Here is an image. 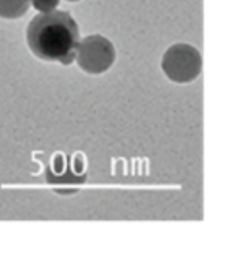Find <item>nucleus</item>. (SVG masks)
Listing matches in <instances>:
<instances>
[{"instance_id":"nucleus-2","label":"nucleus","mask_w":236,"mask_h":253,"mask_svg":"<svg viewBox=\"0 0 236 253\" xmlns=\"http://www.w3.org/2000/svg\"><path fill=\"white\" fill-rule=\"evenodd\" d=\"M117 59V50L108 38L102 34H91L79 39L74 60L83 72L89 75H101L112 68Z\"/></svg>"},{"instance_id":"nucleus-4","label":"nucleus","mask_w":236,"mask_h":253,"mask_svg":"<svg viewBox=\"0 0 236 253\" xmlns=\"http://www.w3.org/2000/svg\"><path fill=\"white\" fill-rule=\"evenodd\" d=\"M30 10V0H0V18L18 20Z\"/></svg>"},{"instance_id":"nucleus-5","label":"nucleus","mask_w":236,"mask_h":253,"mask_svg":"<svg viewBox=\"0 0 236 253\" xmlns=\"http://www.w3.org/2000/svg\"><path fill=\"white\" fill-rule=\"evenodd\" d=\"M30 5L36 8L39 13H47V11H54L60 5V0H30Z\"/></svg>"},{"instance_id":"nucleus-3","label":"nucleus","mask_w":236,"mask_h":253,"mask_svg":"<svg viewBox=\"0 0 236 253\" xmlns=\"http://www.w3.org/2000/svg\"><path fill=\"white\" fill-rule=\"evenodd\" d=\"M162 72L173 83L188 84L202 72V55L189 44H175L165 50Z\"/></svg>"},{"instance_id":"nucleus-1","label":"nucleus","mask_w":236,"mask_h":253,"mask_svg":"<svg viewBox=\"0 0 236 253\" xmlns=\"http://www.w3.org/2000/svg\"><path fill=\"white\" fill-rule=\"evenodd\" d=\"M79 26L68 11L54 10L39 13L26 28L30 50L44 62L70 65L79 42Z\"/></svg>"},{"instance_id":"nucleus-6","label":"nucleus","mask_w":236,"mask_h":253,"mask_svg":"<svg viewBox=\"0 0 236 253\" xmlns=\"http://www.w3.org/2000/svg\"><path fill=\"white\" fill-rule=\"evenodd\" d=\"M67 2H79V0H67Z\"/></svg>"}]
</instances>
